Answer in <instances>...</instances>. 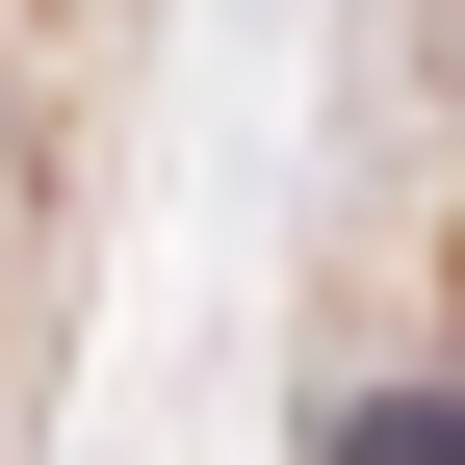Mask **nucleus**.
Returning <instances> with one entry per match:
<instances>
[{"label": "nucleus", "mask_w": 465, "mask_h": 465, "mask_svg": "<svg viewBox=\"0 0 465 465\" xmlns=\"http://www.w3.org/2000/svg\"><path fill=\"white\" fill-rule=\"evenodd\" d=\"M336 465H465V388H362V414H336Z\"/></svg>", "instance_id": "nucleus-1"}]
</instances>
